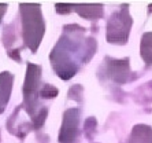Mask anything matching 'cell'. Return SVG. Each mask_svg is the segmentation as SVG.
<instances>
[{
	"label": "cell",
	"mask_w": 152,
	"mask_h": 143,
	"mask_svg": "<svg viewBox=\"0 0 152 143\" xmlns=\"http://www.w3.org/2000/svg\"><path fill=\"white\" fill-rule=\"evenodd\" d=\"M62 39L51 52V63L60 79L69 80L78 72L80 62H88L96 52V40L84 37L85 29L81 26L67 25Z\"/></svg>",
	"instance_id": "1"
},
{
	"label": "cell",
	"mask_w": 152,
	"mask_h": 143,
	"mask_svg": "<svg viewBox=\"0 0 152 143\" xmlns=\"http://www.w3.org/2000/svg\"><path fill=\"white\" fill-rule=\"evenodd\" d=\"M22 15V35L25 44L36 52L44 36V19L41 15V7L39 4H21Z\"/></svg>",
	"instance_id": "2"
},
{
	"label": "cell",
	"mask_w": 152,
	"mask_h": 143,
	"mask_svg": "<svg viewBox=\"0 0 152 143\" xmlns=\"http://www.w3.org/2000/svg\"><path fill=\"white\" fill-rule=\"evenodd\" d=\"M133 19L129 14V6H121L119 10L113 13L107 24V41L111 44L124 46L129 40Z\"/></svg>",
	"instance_id": "3"
},
{
	"label": "cell",
	"mask_w": 152,
	"mask_h": 143,
	"mask_svg": "<svg viewBox=\"0 0 152 143\" xmlns=\"http://www.w3.org/2000/svg\"><path fill=\"white\" fill-rule=\"evenodd\" d=\"M40 77H41V68L37 65L29 63L26 72L25 86H23V97H25V107L30 116L34 114L36 99H37V91L40 86Z\"/></svg>",
	"instance_id": "4"
},
{
	"label": "cell",
	"mask_w": 152,
	"mask_h": 143,
	"mask_svg": "<svg viewBox=\"0 0 152 143\" xmlns=\"http://www.w3.org/2000/svg\"><path fill=\"white\" fill-rule=\"evenodd\" d=\"M80 132V110L73 107L66 110L63 116V124L60 128L59 142L60 143H73Z\"/></svg>",
	"instance_id": "5"
},
{
	"label": "cell",
	"mask_w": 152,
	"mask_h": 143,
	"mask_svg": "<svg viewBox=\"0 0 152 143\" xmlns=\"http://www.w3.org/2000/svg\"><path fill=\"white\" fill-rule=\"evenodd\" d=\"M130 61L129 58L125 59H113V58H107L106 59V69L107 74L113 81L118 84H125L132 79V70L129 66Z\"/></svg>",
	"instance_id": "6"
},
{
	"label": "cell",
	"mask_w": 152,
	"mask_h": 143,
	"mask_svg": "<svg viewBox=\"0 0 152 143\" xmlns=\"http://www.w3.org/2000/svg\"><path fill=\"white\" fill-rule=\"evenodd\" d=\"M11 87H12V74H10L8 72L1 73L0 74V113L7 106L11 95Z\"/></svg>",
	"instance_id": "7"
},
{
	"label": "cell",
	"mask_w": 152,
	"mask_h": 143,
	"mask_svg": "<svg viewBox=\"0 0 152 143\" xmlns=\"http://www.w3.org/2000/svg\"><path fill=\"white\" fill-rule=\"evenodd\" d=\"M129 143H152V128L147 124H137L132 129Z\"/></svg>",
	"instance_id": "8"
},
{
	"label": "cell",
	"mask_w": 152,
	"mask_h": 143,
	"mask_svg": "<svg viewBox=\"0 0 152 143\" xmlns=\"http://www.w3.org/2000/svg\"><path fill=\"white\" fill-rule=\"evenodd\" d=\"M73 10L78 13V15L86 19H99L103 17L104 7L102 4H81V6H73Z\"/></svg>",
	"instance_id": "9"
},
{
	"label": "cell",
	"mask_w": 152,
	"mask_h": 143,
	"mask_svg": "<svg viewBox=\"0 0 152 143\" xmlns=\"http://www.w3.org/2000/svg\"><path fill=\"white\" fill-rule=\"evenodd\" d=\"M140 54H141V58L145 63L152 65V32L142 35L141 46H140Z\"/></svg>",
	"instance_id": "10"
},
{
	"label": "cell",
	"mask_w": 152,
	"mask_h": 143,
	"mask_svg": "<svg viewBox=\"0 0 152 143\" xmlns=\"http://www.w3.org/2000/svg\"><path fill=\"white\" fill-rule=\"evenodd\" d=\"M40 95H41L42 98H53L58 95V89L55 88V87L50 86V84H45V86L41 88V91H40Z\"/></svg>",
	"instance_id": "11"
},
{
	"label": "cell",
	"mask_w": 152,
	"mask_h": 143,
	"mask_svg": "<svg viewBox=\"0 0 152 143\" xmlns=\"http://www.w3.org/2000/svg\"><path fill=\"white\" fill-rule=\"evenodd\" d=\"M96 127H97V121H96L95 117H89L85 121V131H86L88 136H92V133H95Z\"/></svg>",
	"instance_id": "12"
},
{
	"label": "cell",
	"mask_w": 152,
	"mask_h": 143,
	"mask_svg": "<svg viewBox=\"0 0 152 143\" xmlns=\"http://www.w3.org/2000/svg\"><path fill=\"white\" fill-rule=\"evenodd\" d=\"M73 10V6H69V4H58L56 6V11L60 14H67Z\"/></svg>",
	"instance_id": "13"
},
{
	"label": "cell",
	"mask_w": 152,
	"mask_h": 143,
	"mask_svg": "<svg viewBox=\"0 0 152 143\" xmlns=\"http://www.w3.org/2000/svg\"><path fill=\"white\" fill-rule=\"evenodd\" d=\"M7 10V6L6 4H0V21H1V18H3V14L6 13Z\"/></svg>",
	"instance_id": "14"
},
{
	"label": "cell",
	"mask_w": 152,
	"mask_h": 143,
	"mask_svg": "<svg viewBox=\"0 0 152 143\" xmlns=\"http://www.w3.org/2000/svg\"><path fill=\"white\" fill-rule=\"evenodd\" d=\"M149 11H152V6H149Z\"/></svg>",
	"instance_id": "15"
}]
</instances>
